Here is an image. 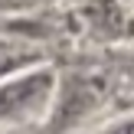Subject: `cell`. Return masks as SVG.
<instances>
[{"label":"cell","instance_id":"3957f363","mask_svg":"<svg viewBox=\"0 0 134 134\" xmlns=\"http://www.w3.org/2000/svg\"><path fill=\"white\" fill-rule=\"evenodd\" d=\"M7 3H26V0H0V7H7Z\"/></svg>","mask_w":134,"mask_h":134},{"label":"cell","instance_id":"7a4b0ae2","mask_svg":"<svg viewBox=\"0 0 134 134\" xmlns=\"http://www.w3.org/2000/svg\"><path fill=\"white\" fill-rule=\"evenodd\" d=\"M102 134H134V118H128V121L115 124V128H108V131H102Z\"/></svg>","mask_w":134,"mask_h":134},{"label":"cell","instance_id":"6da1fadb","mask_svg":"<svg viewBox=\"0 0 134 134\" xmlns=\"http://www.w3.org/2000/svg\"><path fill=\"white\" fill-rule=\"evenodd\" d=\"M52 92V75L49 72H36V75H23L16 82L0 88V118H20L36 111L39 105L49 98Z\"/></svg>","mask_w":134,"mask_h":134}]
</instances>
